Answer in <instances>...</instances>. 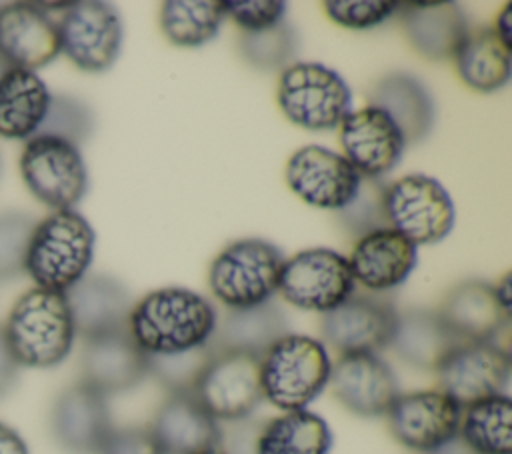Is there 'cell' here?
<instances>
[{
	"label": "cell",
	"instance_id": "obj_1",
	"mask_svg": "<svg viewBox=\"0 0 512 454\" xmlns=\"http://www.w3.org/2000/svg\"><path fill=\"white\" fill-rule=\"evenodd\" d=\"M214 306L188 288H160L140 298L128 314V332L148 356H174L210 342Z\"/></svg>",
	"mask_w": 512,
	"mask_h": 454
},
{
	"label": "cell",
	"instance_id": "obj_2",
	"mask_svg": "<svg viewBox=\"0 0 512 454\" xmlns=\"http://www.w3.org/2000/svg\"><path fill=\"white\" fill-rule=\"evenodd\" d=\"M2 330L16 362L28 368L58 366L76 338L64 292L38 286L14 302Z\"/></svg>",
	"mask_w": 512,
	"mask_h": 454
},
{
	"label": "cell",
	"instance_id": "obj_3",
	"mask_svg": "<svg viewBox=\"0 0 512 454\" xmlns=\"http://www.w3.org/2000/svg\"><path fill=\"white\" fill-rule=\"evenodd\" d=\"M94 242L96 234L80 212L54 210L32 230L24 272L38 288L66 292L86 276Z\"/></svg>",
	"mask_w": 512,
	"mask_h": 454
},
{
	"label": "cell",
	"instance_id": "obj_4",
	"mask_svg": "<svg viewBox=\"0 0 512 454\" xmlns=\"http://www.w3.org/2000/svg\"><path fill=\"white\" fill-rule=\"evenodd\" d=\"M330 370L324 342L288 332L260 356L262 396L284 412L304 410L328 386Z\"/></svg>",
	"mask_w": 512,
	"mask_h": 454
},
{
	"label": "cell",
	"instance_id": "obj_5",
	"mask_svg": "<svg viewBox=\"0 0 512 454\" xmlns=\"http://www.w3.org/2000/svg\"><path fill=\"white\" fill-rule=\"evenodd\" d=\"M282 252L266 240L244 238L228 244L210 264V292L230 310L270 302L278 292Z\"/></svg>",
	"mask_w": 512,
	"mask_h": 454
},
{
	"label": "cell",
	"instance_id": "obj_6",
	"mask_svg": "<svg viewBox=\"0 0 512 454\" xmlns=\"http://www.w3.org/2000/svg\"><path fill=\"white\" fill-rule=\"evenodd\" d=\"M276 102L292 124L332 130L350 114L352 92L336 70L318 62H294L278 78Z\"/></svg>",
	"mask_w": 512,
	"mask_h": 454
},
{
	"label": "cell",
	"instance_id": "obj_7",
	"mask_svg": "<svg viewBox=\"0 0 512 454\" xmlns=\"http://www.w3.org/2000/svg\"><path fill=\"white\" fill-rule=\"evenodd\" d=\"M20 174L28 190L54 210H72L88 190V170L78 146L50 134L26 140Z\"/></svg>",
	"mask_w": 512,
	"mask_h": 454
},
{
	"label": "cell",
	"instance_id": "obj_8",
	"mask_svg": "<svg viewBox=\"0 0 512 454\" xmlns=\"http://www.w3.org/2000/svg\"><path fill=\"white\" fill-rule=\"evenodd\" d=\"M388 226L406 236L416 248L444 240L456 220L446 188L432 176L408 174L386 186Z\"/></svg>",
	"mask_w": 512,
	"mask_h": 454
},
{
	"label": "cell",
	"instance_id": "obj_9",
	"mask_svg": "<svg viewBox=\"0 0 512 454\" xmlns=\"http://www.w3.org/2000/svg\"><path fill=\"white\" fill-rule=\"evenodd\" d=\"M192 392L218 422L244 420L264 398L260 356L236 350H212Z\"/></svg>",
	"mask_w": 512,
	"mask_h": 454
},
{
	"label": "cell",
	"instance_id": "obj_10",
	"mask_svg": "<svg viewBox=\"0 0 512 454\" xmlns=\"http://www.w3.org/2000/svg\"><path fill=\"white\" fill-rule=\"evenodd\" d=\"M354 284L348 258L330 248H308L284 260L278 292L296 308L326 314L354 294Z\"/></svg>",
	"mask_w": 512,
	"mask_h": 454
},
{
	"label": "cell",
	"instance_id": "obj_11",
	"mask_svg": "<svg viewBox=\"0 0 512 454\" xmlns=\"http://www.w3.org/2000/svg\"><path fill=\"white\" fill-rule=\"evenodd\" d=\"M462 408L438 388L398 394L386 412L388 430L404 448L438 454L458 438Z\"/></svg>",
	"mask_w": 512,
	"mask_h": 454
},
{
	"label": "cell",
	"instance_id": "obj_12",
	"mask_svg": "<svg viewBox=\"0 0 512 454\" xmlns=\"http://www.w3.org/2000/svg\"><path fill=\"white\" fill-rule=\"evenodd\" d=\"M60 52L84 72L108 70L122 46V20L108 2L86 0L68 4L58 22Z\"/></svg>",
	"mask_w": 512,
	"mask_h": 454
},
{
	"label": "cell",
	"instance_id": "obj_13",
	"mask_svg": "<svg viewBox=\"0 0 512 454\" xmlns=\"http://www.w3.org/2000/svg\"><path fill=\"white\" fill-rule=\"evenodd\" d=\"M438 390L460 408L506 394L510 380V354L494 340L458 342L434 370Z\"/></svg>",
	"mask_w": 512,
	"mask_h": 454
},
{
	"label": "cell",
	"instance_id": "obj_14",
	"mask_svg": "<svg viewBox=\"0 0 512 454\" xmlns=\"http://www.w3.org/2000/svg\"><path fill=\"white\" fill-rule=\"evenodd\" d=\"M362 174L334 150L318 144L298 148L286 164L288 188L306 204L342 210L356 196Z\"/></svg>",
	"mask_w": 512,
	"mask_h": 454
},
{
	"label": "cell",
	"instance_id": "obj_15",
	"mask_svg": "<svg viewBox=\"0 0 512 454\" xmlns=\"http://www.w3.org/2000/svg\"><path fill=\"white\" fill-rule=\"evenodd\" d=\"M396 308L392 300L376 294H350L320 320V334L340 354H362L390 344Z\"/></svg>",
	"mask_w": 512,
	"mask_h": 454
},
{
	"label": "cell",
	"instance_id": "obj_16",
	"mask_svg": "<svg viewBox=\"0 0 512 454\" xmlns=\"http://www.w3.org/2000/svg\"><path fill=\"white\" fill-rule=\"evenodd\" d=\"M338 128L342 156L364 178L378 180L398 166L406 142L400 128L384 110L368 104L350 112Z\"/></svg>",
	"mask_w": 512,
	"mask_h": 454
},
{
	"label": "cell",
	"instance_id": "obj_17",
	"mask_svg": "<svg viewBox=\"0 0 512 454\" xmlns=\"http://www.w3.org/2000/svg\"><path fill=\"white\" fill-rule=\"evenodd\" d=\"M328 384L346 410L364 418L386 416L400 394L394 370L372 352L340 354L332 362Z\"/></svg>",
	"mask_w": 512,
	"mask_h": 454
},
{
	"label": "cell",
	"instance_id": "obj_18",
	"mask_svg": "<svg viewBox=\"0 0 512 454\" xmlns=\"http://www.w3.org/2000/svg\"><path fill=\"white\" fill-rule=\"evenodd\" d=\"M56 444L68 454H98L112 432L106 396L82 380L58 394L50 412Z\"/></svg>",
	"mask_w": 512,
	"mask_h": 454
},
{
	"label": "cell",
	"instance_id": "obj_19",
	"mask_svg": "<svg viewBox=\"0 0 512 454\" xmlns=\"http://www.w3.org/2000/svg\"><path fill=\"white\" fill-rule=\"evenodd\" d=\"M82 382L104 396L136 388L150 374L148 354L126 328L84 340Z\"/></svg>",
	"mask_w": 512,
	"mask_h": 454
},
{
	"label": "cell",
	"instance_id": "obj_20",
	"mask_svg": "<svg viewBox=\"0 0 512 454\" xmlns=\"http://www.w3.org/2000/svg\"><path fill=\"white\" fill-rule=\"evenodd\" d=\"M148 428L164 454H200L222 444L218 420L192 390L168 392Z\"/></svg>",
	"mask_w": 512,
	"mask_h": 454
},
{
	"label": "cell",
	"instance_id": "obj_21",
	"mask_svg": "<svg viewBox=\"0 0 512 454\" xmlns=\"http://www.w3.org/2000/svg\"><path fill=\"white\" fill-rule=\"evenodd\" d=\"M0 54L22 70H38L60 54L58 24L40 4L14 2L0 8Z\"/></svg>",
	"mask_w": 512,
	"mask_h": 454
},
{
	"label": "cell",
	"instance_id": "obj_22",
	"mask_svg": "<svg viewBox=\"0 0 512 454\" xmlns=\"http://www.w3.org/2000/svg\"><path fill=\"white\" fill-rule=\"evenodd\" d=\"M416 262V246L390 226L360 236L348 258L354 282L372 292L390 290L406 282Z\"/></svg>",
	"mask_w": 512,
	"mask_h": 454
},
{
	"label": "cell",
	"instance_id": "obj_23",
	"mask_svg": "<svg viewBox=\"0 0 512 454\" xmlns=\"http://www.w3.org/2000/svg\"><path fill=\"white\" fill-rule=\"evenodd\" d=\"M72 314L74 332L84 340L128 326L132 310L126 288L102 274L80 278L64 292Z\"/></svg>",
	"mask_w": 512,
	"mask_h": 454
},
{
	"label": "cell",
	"instance_id": "obj_24",
	"mask_svg": "<svg viewBox=\"0 0 512 454\" xmlns=\"http://www.w3.org/2000/svg\"><path fill=\"white\" fill-rule=\"evenodd\" d=\"M398 10L410 46L428 60L452 58L468 34L466 18L454 2H402Z\"/></svg>",
	"mask_w": 512,
	"mask_h": 454
},
{
	"label": "cell",
	"instance_id": "obj_25",
	"mask_svg": "<svg viewBox=\"0 0 512 454\" xmlns=\"http://www.w3.org/2000/svg\"><path fill=\"white\" fill-rule=\"evenodd\" d=\"M438 314L458 342H490L510 320L496 300L494 286L480 280L454 286Z\"/></svg>",
	"mask_w": 512,
	"mask_h": 454
},
{
	"label": "cell",
	"instance_id": "obj_26",
	"mask_svg": "<svg viewBox=\"0 0 512 454\" xmlns=\"http://www.w3.org/2000/svg\"><path fill=\"white\" fill-rule=\"evenodd\" d=\"M456 344L438 312L406 310L396 316L388 346L408 366L434 372Z\"/></svg>",
	"mask_w": 512,
	"mask_h": 454
},
{
	"label": "cell",
	"instance_id": "obj_27",
	"mask_svg": "<svg viewBox=\"0 0 512 454\" xmlns=\"http://www.w3.org/2000/svg\"><path fill=\"white\" fill-rule=\"evenodd\" d=\"M370 106L384 110L400 128L404 142H420L434 122V104L428 90L410 74L384 76L370 90Z\"/></svg>",
	"mask_w": 512,
	"mask_h": 454
},
{
	"label": "cell",
	"instance_id": "obj_28",
	"mask_svg": "<svg viewBox=\"0 0 512 454\" xmlns=\"http://www.w3.org/2000/svg\"><path fill=\"white\" fill-rule=\"evenodd\" d=\"M50 90L36 72L12 68L0 80V136L10 140L32 138L50 104Z\"/></svg>",
	"mask_w": 512,
	"mask_h": 454
},
{
	"label": "cell",
	"instance_id": "obj_29",
	"mask_svg": "<svg viewBox=\"0 0 512 454\" xmlns=\"http://www.w3.org/2000/svg\"><path fill=\"white\" fill-rule=\"evenodd\" d=\"M288 334L282 310L264 302L252 308L230 310L220 322L208 342L210 350H236L262 356L278 338Z\"/></svg>",
	"mask_w": 512,
	"mask_h": 454
},
{
	"label": "cell",
	"instance_id": "obj_30",
	"mask_svg": "<svg viewBox=\"0 0 512 454\" xmlns=\"http://www.w3.org/2000/svg\"><path fill=\"white\" fill-rule=\"evenodd\" d=\"M330 448L328 422L306 408L268 420L254 440V454H330Z\"/></svg>",
	"mask_w": 512,
	"mask_h": 454
},
{
	"label": "cell",
	"instance_id": "obj_31",
	"mask_svg": "<svg viewBox=\"0 0 512 454\" xmlns=\"http://www.w3.org/2000/svg\"><path fill=\"white\" fill-rule=\"evenodd\" d=\"M512 50L502 44L492 28L468 32L454 58L460 80L482 94L504 88L510 80Z\"/></svg>",
	"mask_w": 512,
	"mask_h": 454
},
{
	"label": "cell",
	"instance_id": "obj_32",
	"mask_svg": "<svg viewBox=\"0 0 512 454\" xmlns=\"http://www.w3.org/2000/svg\"><path fill=\"white\" fill-rule=\"evenodd\" d=\"M458 438L472 454H512V400L508 394L464 406Z\"/></svg>",
	"mask_w": 512,
	"mask_h": 454
},
{
	"label": "cell",
	"instance_id": "obj_33",
	"mask_svg": "<svg viewBox=\"0 0 512 454\" xmlns=\"http://www.w3.org/2000/svg\"><path fill=\"white\" fill-rule=\"evenodd\" d=\"M222 18V2L216 0H168L160 8V30L170 44L194 48L218 34Z\"/></svg>",
	"mask_w": 512,
	"mask_h": 454
},
{
	"label": "cell",
	"instance_id": "obj_34",
	"mask_svg": "<svg viewBox=\"0 0 512 454\" xmlns=\"http://www.w3.org/2000/svg\"><path fill=\"white\" fill-rule=\"evenodd\" d=\"M294 52L296 38L284 22L258 32H242L240 36V54L258 70H284L294 58Z\"/></svg>",
	"mask_w": 512,
	"mask_h": 454
},
{
	"label": "cell",
	"instance_id": "obj_35",
	"mask_svg": "<svg viewBox=\"0 0 512 454\" xmlns=\"http://www.w3.org/2000/svg\"><path fill=\"white\" fill-rule=\"evenodd\" d=\"M384 196L386 188L376 178H362L352 202L338 210L340 224L358 238L372 230L388 228Z\"/></svg>",
	"mask_w": 512,
	"mask_h": 454
},
{
	"label": "cell",
	"instance_id": "obj_36",
	"mask_svg": "<svg viewBox=\"0 0 512 454\" xmlns=\"http://www.w3.org/2000/svg\"><path fill=\"white\" fill-rule=\"evenodd\" d=\"M92 132L90 108L72 96H52L36 134H50L72 144L84 142Z\"/></svg>",
	"mask_w": 512,
	"mask_h": 454
},
{
	"label": "cell",
	"instance_id": "obj_37",
	"mask_svg": "<svg viewBox=\"0 0 512 454\" xmlns=\"http://www.w3.org/2000/svg\"><path fill=\"white\" fill-rule=\"evenodd\" d=\"M36 222L22 212L0 214V280L24 272L28 242Z\"/></svg>",
	"mask_w": 512,
	"mask_h": 454
},
{
	"label": "cell",
	"instance_id": "obj_38",
	"mask_svg": "<svg viewBox=\"0 0 512 454\" xmlns=\"http://www.w3.org/2000/svg\"><path fill=\"white\" fill-rule=\"evenodd\" d=\"M210 346H202L184 354L174 356H148L150 358V374L156 376L168 392L174 390H192L202 366L210 358Z\"/></svg>",
	"mask_w": 512,
	"mask_h": 454
},
{
	"label": "cell",
	"instance_id": "obj_39",
	"mask_svg": "<svg viewBox=\"0 0 512 454\" xmlns=\"http://www.w3.org/2000/svg\"><path fill=\"white\" fill-rule=\"evenodd\" d=\"M398 6L400 2L386 0H328L324 2V12L342 28L366 30L388 20L394 12H398Z\"/></svg>",
	"mask_w": 512,
	"mask_h": 454
},
{
	"label": "cell",
	"instance_id": "obj_40",
	"mask_svg": "<svg viewBox=\"0 0 512 454\" xmlns=\"http://www.w3.org/2000/svg\"><path fill=\"white\" fill-rule=\"evenodd\" d=\"M222 12L228 16L242 32H258L272 28L282 22L286 14V2L280 0H240L222 2Z\"/></svg>",
	"mask_w": 512,
	"mask_h": 454
},
{
	"label": "cell",
	"instance_id": "obj_41",
	"mask_svg": "<svg viewBox=\"0 0 512 454\" xmlns=\"http://www.w3.org/2000/svg\"><path fill=\"white\" fill-rule=\"evenodd\" d=\"M98 454H164L148 426L112 428Z\"/></svg>",
	"mask_w": 512,
	"mask_h": 454
},
{
	"label": "cell",
	"instance_id": "obj_42",
	"mask_svg": "<svg viewBox=\"0 0 512 454\" xmlns=\"http://www.w3.org/2000/svg\"><path fill=\"white\" fill-rule=\"evenodd\" d=\"M18 370H20V364L16 362L12 350L6 342L4 330L0 326V396L8 394L12 390V386L16 384V378H18Z\"/></svg>",
	"mask_w": 512,
	"mask_h": 454
},
{
	"label": "cell",
	"instance_id": "obj_43",
	"mask_svg": "<svg viewBox=\"0 0 512 454\" xmlns=\"http://www.w3.org/2000/svg\"><path fill=\"white\" fill-rule=\"evenodd\" d=\"M0 454H30L24 438L4 422H0Z\"/></svg>",
	"mask_w": 512,
	"mask_h": 454
},
{
	"label": "cell",
	"instance_id": "obj_44",
	"mask_svg": "<svg viewBox=\"0 0 512 454\" xmlns=\"http://www.w3.org/2000/svg\"><path fill=\"white\" fill-rule=\"evenodd\" d=\"M496 32V36L502 40V44L506 48L512 50V42H510V30H512V4H504L502 12L496 16V24L492 28Z\"/></svg>",
	"mask_w": 512,
	"mask_h": 454
},
{
	"label": "cell",
	"instance_id": "obj_45",
	"mask_svg": "<svg viewBox=\"0 0 512 454\" xmlns=\"http://www.w3.org/2000/svg\"><path fill=\"white\" fill-rule=\"evenodd\" d=\"M494 294L498 304L502 306V310L510 316V300H512V290H510V274H506L496 286H494Z\"/></svg>",
	"mask_w": 512,
	"mask_h": 454
},
{
	"label": "cell",
	"instance_id": "obj_46",
	"mask_svg": "<svg viewBox=\"0 0 512 454\" xmlns=\"http://www.w3.org/2000/svg\"><path fill=\"white\" fill-rule=\"evenodd\" d=\"M12 68H14V66H12V64H10V62L0 54V80H2V78L6 76V72H8V70H12Z\"/></svg>",
	"mask_w": 512,
	"mask_h": 454
},
{
	"label": "cell",
	"instance_id": "obj_47",
	"mask_svg": "<svg viewBox=\"0 0 512 454\" xmlns=\"http://www.w3.org/2000/svg\"><path fill=\"white\" fill-rule=\"evenodd\" d=\"M200 454H226L222 448H212V450H206V452H200Z\"/></svg>",
	"mask_w": 512,
	"mask_h": 454
}]
</instances>
